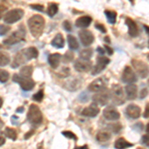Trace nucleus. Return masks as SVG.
<instances>
[{"instance_id":"f257e3e1","label":"nucleus","mask_w":149,"mask_h":149,"mask_svg":"<svg viewBox=\"0 0 149 149\" xmlns=\"http://www.w3.org/2000/svg\"><path fill=\"white\" fill-rule=\"evenodd\" d=\"M28 26L30 32L34 37L38 38L42 35L43 30L45 27V19L41 15H33L28 20Z\"/></svg>"},{"instance_id":"f03ea898","label":"nucleus","mask_w":149,"mask_h":149,"mask_svg":"<svg viewBox=\"0 0 149 149\" xmlns=\"http://www.w3.org/2000/svg\"><path fill=\"white\" fill-rule=\"evenodd\" d=\"M110 98H111V102L116 105H122L125 102V97H124L123 90L119 85H113L111 86Z\"/></svg>"},{"instance_id":"7ed1b4c3","label":"nucleus","mask_w":149,"mask_h":149,"mask_svg":"<svg viewBox=\"0 0 149 149\" xmlns=\"http://www.w3.org/2000/svg\"><path fill=\"white\" fill-rule=\"evenodd\" d=\"M27 118L33 124H39L43 120L42 111L36 104H31L28 110Z\"/></svg>"},{"instance_id":"20e7f679","label":"nucleus","mask_w":149,"mask_h":149,"mask_svg":"<svg viewBox=\"0 0 149 149\" xmlns=\"http://www.w3.org/2000/svg\"><path fill=\"white\" fill-rule=\"evenodd\" d=\"M132 67L134 68V73H136L140 77L141 79H144L148 76L149 74V68L144 62L140 61L137 59H133L131 61Z\"/></svg>"},{"instance_id":"39448f33","label":"nucleus","mask_w":149,"mask_h":149,"mask_svg":"<svg viewBox=\"0 0 149 149\" xmlns=\"http://www.w3.org/2000/svg\"><path fill=\"white\" fill-rule=\"evenodd\" d=\"M25 35H26L25 28H24L23 26H20L17 31H15L14 33H12V34L9 36L7 39L4 40V44H6V45L17 44V43L21 42V41L25 38Z\"/></svg>"},{"instance_id":"423d86ee","label":"nucleus","mask_w":149,"mask_h":149,"mask_svg":"<svg viewBox=\"0 0 149 149\" xmlns=\"http://www.w3.org/2000/svg\"><path fill=\"white\" fill-rule=\"evenodd\" d=\"M24 15V11L20 8H16V9H12V10L8 11L7 13L4 15V21L5 23L8 24H13L15 22H18Z\"/></svg>"},{"instance_id":"0eeeda50","label":"nucleus","mask_w":149,"mask_h":149,"mask_svg":"<svg viewBox=\"0 0 149 149\" xmlns=\"http://www.w3.org/2000/svg\"><path fill=\"white\" fill-rule=\"evenodd\" d=\"M13 81L15 83H18L23 91H31L35 86V83L34 81H32V79L23 78L20 74H14Z\"/></svg>"},{"instance_id":"6e6552de","label":"nucleus","mask_w":149,"mask_h":149,"mask_svg":"<svg viewBox=\"0 0 149 149\" xmlns=\"http://www.w3.org/2000/svg\"><path fill=\"white\" fill-rule=\"evenodd\" d=\"M107 81H105L104 78H98L97 80L93 81V83H91L88 88L90 92L97 93L104 91L105 88H107Z\"/></svg>"},{"instance_id":"1a4fd4ad","label":"nucleus","mask_w":149,"mask_h":149,"mask_svg":"<svg viewBox=\"0 0 149 149\" xmlns=\"http://www.w3.org/2000/svg\"><path fill=\"white\" fill-rule=\"evenodd\" d=\"M137 81V77H136L135 73L134 71L131 69V67L129 66H126L124 68L123 72H122V74H121V81L125 84H133V83H136Z\"/></svg>"},{"instance_id":"9d476101","label":"nucleus","mask_w":149,"mask_h":149,"mask_svg":"<svg viewBox=\"0 0 149 149\" xmlns=\"http://www.w3.org/2000/svg\"><path fill=\"white\" fill-rule=\"evenodd\" d=\"M110 60L109 58L104 57V56H98L97 58V64H95V68L93 69L92 71V74L95 76V74L102 73V72L107 68V66L109 64Z\"/></svg>"},{"instance_id":"9b49d317","label":"nucleus","mask_w":149,"mask_h":149,"mask_svg":"<svg viewBox=\"0 0 149 149\" xmlns=\"http://www.w3.org/2000/svg\"><path fill=\"white\" fill-rule=\"evenodd\" d=\"M93 67L92 62L88 60H81V59H78L76 60L74 64V68L77 72H80V73H86V72L91 71Z\"/></svg>"},{"instance_id":"f8f14e48","label":"nucleus","mask_w":149,"mask_h":149,"mask_svg":"<svg viewBox=\"0 0 149 149\" xmlns=\"http://www.w3.org/2000/svg\"><path fill=\"white\" fill-rule=\"evenodd\" d=\"M29 60L30 59H29L26 50H22V51L18 52L17 54L15 55V57H14L13 63H12V68H14V69L18 68V67L21 66V65L27 63Z\"/></svg>"},{"instance_id":"ddd939ff","label":"nucleus","mask_w":149,"mask_h":149,"mask_svg":"<svg viewBox=\"0 0 149 149\" xmlns=\"http://www.w3.org/2000/svg\"><path fill=\"white\" fill-rule=\"evenodd\" d=\"M79 37H80L81 43L86 47L91 46V45L93 43V41H95L93 34L91 32V31H88V30L80 31V33H79Z\"/></svg>"},{"instance_id":"4468645a","label":"nucleus","mask_w":149,"mask_h":149,"mask_svg":"<svg viewBox=\"0 0 149 149\" xmlns=\"http://www.w3.org/2000/svg\"><path fill=\"white\" fill-rule=\"evenodd\" d=\"M102 115H103V118L109 121L117 120V119H119V117H120L119 112L117 111L113 107H107V109H103Z\"/></svg>"},{"instance_id":"2eb2a0df","label":"nucleus","mask_w":149,"mask_h":149,"mask_svg":"<svg viewBox=\"0 0 149 149\" xmlns=\"http://www.w3.org/2000/svg\"><path fill=\"white\" fill-rule=\"evenodd\" d=\"M93 103L95 104H100V105H107V102L109 100V93L107 91H102V92L97 93L93 97Z\"/></svg>"},{"instance_id":"dca6fc26","label":"nucleus","mask_w":149,"mask_h":149,"mask_svg":"<svg viewBox=\"0 0 149 149\" xmlns=\"http://www.w3.org/2000/svg\"><path fill=\"white\" fill-rule=\"evenodd\" d=\"M125 115L130 119H137L141 115V109L138 105L129 104L125 109Z\"/></svg>"},{"instance_id":"f3484780","label":"nucleus","mask_w":149,"mask_h":149,"mask_svg":"<svg viewBox=\"0 0 149 149\" xmlns=\"http://www.w3.org/2000/svg\"><path fill=\"white\" fill-rule=\"evenodd\" d=\"M98 112H100L98 107L95 104V103H92V104L88 105V107H86V109H83L81 114L86 117H95L98 114Z\"/></svg>"},{"instance_id":"a211bd4d","label":"nucleus","mask_w":149,"mask_h":149,"mask_svg":"<svg viewBox=\"0 0 149 149\" xmlns=\"http://www.w3.org/2000/svg\"><path fill=\"white\" fill-rule=\"evenodd\" d=\"M125 23H126L127 27H128L129 36H130V37H136V36H138L139 30H138V27H137V25H136V23L129 17H127L125 19Z\"/></svg>"},{"instance_id":"6ab92c4d","label":"nucleus","mask_w":149,"mask_h":149,"mask_svg":"<svg viewBox=\"0 0 149 149\" xmlns=\"http://www.w3.org/2000/svg\"><path fill=\"white\" fill-rule=\"evenodd\" d=\"M125 93H126V97L127 100H135L137 97V86L134 84H129L125 86Z\"/></svg>"},{"instance_id":"aec40b11","label":"nucleus","mask_w":149,"mask_h":149,"mask_svg":"<svg viewBox=\"0 0 149 149\" xmlns=\"http://www.w3.org/2000/svg\"><path fill=\"white\" fill-rule=\"evenodd\" d=\"M92 21V17L90 16H81L76 20V26L80 28H86L91 25Z\"/></svg>"},{"instance_id":"412c9836","label":"nucleus","mask_w":149,"mask_h":149,"mask_svg":"<svg viewBox=\"0 0 149 149\" xmlns=\"http://www.w3.org/2000/svg\"><path fill=\"white\" fill-rule=\"evenodd\" d=\"M61 55L60 54H51L48 58V62H49V65L52 67L53 69H57L60 65V62H61Z\"/></svg>"},{"instance_id":"4be33fe9","label":"nucleus","mask_w":149,"mask_h":149,"mask_svg":"<svg viewBox=\"0 0 149 149\" xmlns=\"http://www.w3.org/2000/svg\"><path fill=\"white\" fill-rule=\"evenodd\" d=\"M133 144L126 141L124 138H118L114 143V147L116 149H126L129 147H132Z\"/></svg>"},{"instance_id":"5701e85b","label":"nucleus","mask_w":149,"mask_h":149,"mask_svg":"<svg viewBox=\"0 0 149 149\" xmlns=\"http://www.w3.org/2000/svg\"><path fill=\"white\" fill-rule=\"evenodd\" d=\"M52 46L56 47V48H63L65 46V40H64V37L62 36V34H57L56 36L54 37V39L52 40Z\"/></svg>"},{"instance_id":"b1692460","label":"nucleus","mask_w":149,"mask_h":149,"mask_svg":"<svg viewBox=\"0 0 149 149\" xmlns=\"http://www.w3.org/2000/svg\"><path fill=\"white\" fill-rule=\"evenodd\" d=\"M33 73V67L30 66V65H27V66H24L22 69L20 70V76L23 77V78L26 79H30L31 76H32Z\"/></svg>"},{"instance_id":"393cba45","label":"nucleus","mask_w":149,"mask_h":149,"mask_svg":"<svg viewBox=\"0 0 149 149\" xmlns=\"http://www.w3.org/2000/svg\"><path fill=\"white\" fill-rule=\"evenodd\" d=\"M110 139V134L107 131H100L97 134V140L98 142H107Z\"/></svg>"},{"instance_id":"a878e982","label":"nucleus","mask_w":149,"mask_h":149,"mask_svg":"<svg viewBox=\"0 0 149 149\" xmlns=\"http://www.w3.org/2000/svg\"><path fill=\"white\" fill-rule=\"evenodd\" d=\"M104 14H105V16H107V21H109L110 24H115V22H116V17H117L116 12L111 11V10H107V11H104Z\"/></svg>"},{"instance_id":"bb28decb","label":"nucleus","mask_w":149,"mask_h":149,"mask_svg":"<svg viewBox=\"0 0 149 149\" xmlns=\"http://www.w3.org/2000/svg\"><path fill=\"white\" fill-rule=\"evenodd\" d=\"M93 51L92 49H90V48H88V49H83L80 52V59L88 61V60L91 59V57L93 56Z\"/></svg>"},{"instance_id":"cd10ccee","label":"nucleus","mask_w":149,"mask_h":149,"mask_svg":"<svg viewBox=\"0 0 149 149\" xmlns=\"http://www.w3.org/2000/svg\"><path fill=\"white\" fill-rule=\"evenodd\" d=\"M68 43H69L70 49L72 50L79 49V42L73 35H68Z\"/></svg>"},{"instance_id":"c85d7f7f","label":"nucleus","mask_w":149,"mask_h":149,"mask_svg":"<svg viewBox=\"0 0 149 149\" xmlns=\"http://www.w3.org/2000/svg\"><path fill=\"white\" fill-rule=\"evenodd\" d=\"M10 63V57L5 52L0 51V66H7Z\"/></svg>"},{"instance_id":"c756f323","label":"nucleus","mask_w":149,"mask_h":149,"mask_svg":"<svg viewBox=\"0 0 149 149\" xmlns=\"http://www.w3.org/2000/svg\"><path fill=\"white\" fill-rule=\"evenodd\" d=\"M4 134H5V136H7L8 138L12 139V140H15V139L17 138V132H16L15 129L11 128V127H7V128H5Z\"/></svg>"},{"instance_id":"7c9ffc66","label":"nucleus","mask_w":149,"mask_h":149,"mask_svg":"<svg viewBox=\"0 0 149 149\" xmlns=\"http://www.w3.org/2000/svg\"><path fill=\"white\" fill-rule=\"evenodd\" d=\"M47 13H48V15H49L50 17H53V16L56 15V14L58 13V5H57V4H55V3L50 4V5L48 6Z\"/></svg>"},{"instance_id":"2f4dec72","label":"nucleus","mask_w":149,"mask_h":149,"mask_svg":"<svg viewBox=\"0 0 149 149\" xmlns=\"http://www.w3.org/2000/svg\"><path fill=\"white\" fill-rule=\"evenodd\" d=\"M27 51V55L29 57V59H36L38 57V50L36 49L35 47H30V48H27L26 49Z\"/></svg>"},{"instance_id":"473e14b6","label":"nucleus","mask_w":149,"mask_h":149,"mask_svg":"<svg viewBox=\"0 0 149 149\" xmlns=\"http://www.w3.org/2000/svg\"><path fill=\"white\" fill-rule=\"evenodd\" d=\"M110 131H112L113 133H118L119 131L121 130V124L118 123V122H115V123H111L109 125H107Z\"/></svg>"},{"instance_id":"72a5a7b5","label":"nucleus","mask_w":149,"mask_h":149,"mask_svg":"<svg viewBox=\"0 0 149 149\" xmlns=\"http://www.w3.org/2000/svg\"><path fill=\"white\" fill-rule=\"evenodd\" d=\"M9 79V73L5 70L0 69V81L1 83H6Z\"/></svg>"},{"instance_id":"f704fd0d","label":"nucleus","mask_w":149,"mask_h":149,"mask_svg":"<svg viewBox=\"0 0 149 149\" xmlns=\"http://www.w3.org/2000/svg\"><path fill=\"white\" fill-rule=\"evenodd\" d=\"M73 60H74V54L71 51L67 52L66 54H65V56L63 57V61L65 63H70V62H72Z\"/></svg>"},{"instance_id":"c9c22d12","label":"nucleus","mask_w":149,"mask_h":149,"mask_svg":"<svg viewBox=\"0 0 149 149\" xmlns=\"http://www.w3.org/2000/svg\"><path fill=\"white\" fill-rule=\"evenodd\" d=\"M43 98H44V92H43L42 90L39 91L37 93H35V95H33V100H36V102H42Z\"/></svg>"},{"instance_id":"e433bc0d","label":"nucleus","mask_w":149,"mask_h":149,"mask_svg":"<svg viewBox=\"0 0 149 149\" xmlns=\"http://www.w3.org/2000/svg\"><path fill=\"white\" fill-rule=\"evenodd\" d=\"M58 76L61 78H66V77L70 76V69L69 68H64L58 73Z\"/></svg>"},{"instance_id":"4c0bfd02","label":"nucleus","mask_w":149,"mask_h":149,"mask_svg":"<svg viewBox=\"0 0 149 149\" xmlns=\"http://www.w3.org/2000/svg\"><path fill=\"white\" fill-rule=\"evenodd\" d=\"M62 134H63L64 136H66V137H68V138L74 139V140H77V139H78V137L76 136V134L73 133V132H71V131H63V132H62Z\"/></svg>"},{"instance_id":"58836bf2","label":"nucleus","mask_w":149,"mask_h":149,"mask_svg":"<svg viewBox=\"0 0 149 149\" xmlns=\"http://www.w3.org/2000/svg\"><path fill=\"white\" fill-rule=\"evenodd\" d=\"M10 30V27L7 25H0V36L5 35L8 31Z\"/></svg>"},{"instance_id":"ea45409f","label":"nucleus","mask_w":149,"mask_h":149,"mask_svg":"<svg viewBox=\"0 0 149 149\" xmlns=\"http://www.w3.org/2000/svg\"><path fill=\"white\" fill-rule=\"evenodd\" d=\"M63 27H64L65 30L68 31V32H71L72 31V25L69 21H65V22L63 23Z\"/></svg>"},{"instance_id":"a19ab883","label":"nucleus","mask_w":149,"mask_h":149,"mask_svg":"<svg viewBox=\"0 0 149 149\" xmlns=\"http://www.w3.org/2000/svg\"><path fill=\"white\" fill-rule=\"evenodd\" d=\"M133 129H135V130H137L138 132H140V131H142L143 130V124L141 123V122H138V123H136V124H134L133 126Z\"/></svg>"},{"instance_id":"79ce46f5","label":"nucleus","mask_w":149,"mask_h":149,"mask_svg":"<svg viewBox=\"0 0 149 149\" xmlns=\"http://www.w3.org/2000/svg\"><path fill=\"white\" fill-rule=\"evenodd\" d=\"M95 28H97V30H100V32H102V33H107V29H105L104 26L102 25V24H100V23H95Z\"/></svg>"},{"instance_id":"37998d69","label":"nucleus","mask_w":149,"mask_h":149,"mask_svg":"<svg viewBox=\"0 0 149 149\" xmlns=\"http://www.w3.org/2000/svg\"><path fill=\"white\" fill-rule=\"evenodd\" d=\"M31 8L35 9V10H38V11H41V12L44 10V7H43V5H40V4H32Z\"/></svg>"},{"instance_id":"c03bdc74","label":"nucleus","mask_w":149,"mask_h":149,"mask_svg":"<svg viewBox=\"0 0 149 149\" xmlns=\"http://www.w3.org/2000/svg\"><path fill=\"white\" fill-rule=\"evenodd\" d=\"M143 117L144 118H148L149 117V102L146 103V107H145V110H144Z\"/></svg>"},{"instance_id":"a18cd8bd","label":"nucleus","mask_w":149,"mask_h":149,"mask_svg":"<svg viewBox=\"0 0 149 149\" xmlns=\"http://www.w3.org/2000/svg\"><path fill=\"white\" fill-rule=\"evenodd\" d=\"M148 95V90L146 88H143L140 92V98H144L146 97V95Z\"/></svg>"},{"instance_id":"49530a36","label":"nucleus","mask_w":149,"mask_h":149,"mask_svg":"<svg viewBox=\"0 0 149 149\" xmlns=\"http://www.w3.org/2000/svg\"><path fill=\"white\" fill-rule=\"evenodd\" d=\"M142 143L145 145H149V135H143L142 136Z\"/></svg>"},{"instance_id":"de8ad7c7","label":"nucleus","mask_w":149,"mask_h":149,"mask_svg":"<svg viewBox=\"0 0 149 149\" xmlns=\"http://www.w3.org/2000/svg\"><path fill=\"white\" fill-rule=\"evenodd\" d=\"M5 10H6V6L0 4V19L2 18V15H3V13H4V11H5Z\"/></svg>"},{"instance_id":"09e8293b","label":"nucleus","mask_w":149,"mask_h":149,"mask_svg":"<svg viewBox=\"0 0 149 149\" xmlns=\"http://www.w3.org/2000/svg\"><path fill=\"white\" fill-rule=\"evenodd\" d=\"M104 51H107V54H109V56H110V55H112V53H113V51H112V49H111V48H110V47H109V46H104Z\"/></svg>"},{"instance_id":"8fccbe9b","label":"nucleus","mask_w":149,"mask_h":149,"mask_svg":"<svg viewBox=\"0 0 149 149\" xmlns=\"http://www.w3.org/2000/svg\"><path fill=\"white\" fill-rule=\"evenodd\" d=\"M4 143H5V137H4L3 135H1V134H0V146H2Z\"/></svg>"},{"instance_id":"3c124183","label":"nucleus","mask_w":149,"mask_h":149,"mask_svg":"<svg viewBox=\"0 0 149 149\" xmlns=\"http://www.w3.org/2000/svg\"><path fill=\"white\" fill-rule=\"evenodd\" d=\"M97 51L98 53H100V56H103V54H104V50H103L102 48H100V47H98V48H97Z\"/></svg>"},{"instance_id":"603ef678","label":"nucleus","mask_w":149,"mask_h":149,"mask_svg":"<svg viewBox=\"0 0 149 149\" xmlns=\"http://www.w3.org/2000/svg\"><path fill=\"white\" fill-rule=\"evenodd\" d=\"M143 28L145 29V31H146V33H147V34L149 35V27L147 25H143Z\"/></svg>"},{"instance_id":"864d4df0","label":"nucleus","mask_w":149,"mask_h":149,"mask_svg":"<svg viewBox=\"0 0 149 149\" xmlns=\"http://www.w3.org/2000/svg\"><path fill=\"white\" fill-rule=\"evenodd\" d=\"M74 149H88V146L85 145V146H83V147H76Z\"/></svg>"},{"instance_id":"5fc2aeb1","label":"nucleus","mask_w":149,"mask_h":149,"mask_svg":"<svg viewBox=\"0 0 149 149\" xmlns=\"http://www.w3.org/2000/svg\"><path fill=\"white\" fill-rule=\"evenodd\" d=\"M146 132H147V135H149V123L146 125Z\"/></svg>"},{"instance_id":"6e6d98bb","label":"nucleus","mask_w":149,"mask_h":149,"mask_svg":"<svg viewBox=\"0 0 149 149\" xmlns=\"http://www.w3.org/2000/svg\"><path fill=\"white\" fill-rule=\"evenodd\" d=\"M3 125H4L3 121H2V119H1V118H0V128H1V127H2V126H3Z\"/></svg>"},{"instance_id":"4d7b16f0","label":"nucleus","mask_w":149,"mask_h":149,"mask_svg":"<svg viewBox=\"0 0 149 149\" xmlns=\"http://www.w3.org/2000/svg\"><path fill=\"white\" fill-rule=\"evenodd\" d=\"M104 40H105V42H107V43H109V42H110L109 37H105V39H104Z\"/></svg>"},{"instance_id":"13d9d810","label":"nucleus","mask_w":149,"mask_h":149,"mask_svg":"<svg viewBox=\"0 0 149 149\" xmlns=\"http://www.w3.org/2000/svg\"><path fill=\"white\" fill-rule=\"evenodd\" d=\"M2 102H2V98H1V97H0V107H2Z\"/></svg>"},{"instance_id":"bf43d9fd","label":"nucleus","mask_w":149,"mask_h":149,"mask_svg":"<svg viewBox=\"0 0 149 149\" xmlns=\"http://www.w3.org/2000/svg\"><path fill=\"white\" fill-rule=\"evenodd\" d=\"M147 58H148V60H149V54L147 55Z\"/></svg>"},{"instance_id":"052dcab7","label":"nucleus","mask_w":149,"mask_h":149,"mask_svg":"<svg viewBox=\"0 0 149 149\" xmlns=\"http://www.w3.org/2000/svg\"><path fill=\"white\" fill-rule=\"evenodd\" d=\"M148 47H149V42H148Z\"/></svg>"},{"instance_id":"680f3d73","label":"nucleus","mask_w":149,"mask_h":149,"mask_svg":"<svg viewBox=\"0 0 149 149\" xmlns=\"http://www.w3.org/2000/svg\"><path fill=\"white\" fill-rule=\"evenodd\" d=\"M148 84H149V81H148Z\"/></svg>"}]
</instances>
